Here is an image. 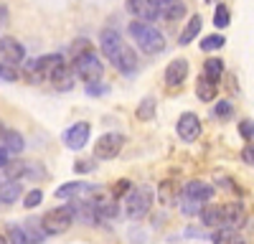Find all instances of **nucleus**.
<instances>
[{"label":"nucleus","instance_id":"1","mask_svg":"<svg viewBox=\"0 0 254 244\" xmlns=\"http://www.w3.org/2000/svg\"><path fill=\"white\" fill-rule=\"evenodd\" d=\"M201 224L206 229H239L247 221V211L239 201H229V203H206L198 214Z\"/></svg>","mask_w":254,"mask_h":244},{"label":"nucleus","instance_id":"2","mask_svg":"<svg viewBox=\"0 0 254 244\" xmlns=\"http://www.w3.org/2000/svg\"><path fill=\"white\" fill-rule=\"evenodd\" d=\"M214 198V186L206 181H188L183 186V193H181V211L193 216V214H201V209L206 203H211Z\"/></svg>","mask_w":254,"mask_h":244},{"label":"nucleus","instance_id":"3","mask_svg":"<svg viewBox=\"0 0 254 244\" xmlns=\"http://www.w3.org/2000/svg\"><path fill=\"white\" fill-rule=\"evenodd\" d=\"M127 31H130V36H132V41L137 44V49L145 51V54H160V51L165 49V38H163V33H160L155 26H150V23H142V20H132V23L127 26Z\"/></svg>","mask_w":254,"mask_h":244},{"label":"nucleus","instance_id":"4","mask_svg":"<svg viewBox=\"0 0 254 244\" xmlns=\"http://www.w3.org/2000/svg\"><path fill=\"white\" fill-rule=\"evenodd\" d=\"M155 201V191L150 186H132L125 196V214L130 219H142L150 214Z\"/></svg>","mask_w":254,"mask_h":244},{"label":"nucleus","instance_id":"5","mask_svg":"<svg viewBox=\"0 0 254 244\" xmlns=\"http://www.w3.org/2000/svg\"><path fill=\"white\" fill-rule=\"evenodd\" d=\"M71 71H74V76H79L81 81H87V84H94V81H99L102 74H104V64L99 61V56L89 49V51H84V54L74 56Z\"/></svg>","mask_w":254,"mask_h":244},{"label":"nucleus","instance_id":"6","mask_svg":"<svg viewBox=\"0 0 254 244\" xmlns=\"http://www.w3.org/2000/svg\"><path fill=\"white\" fill-rule=\"evenodd\" d=\"M64 64V56L61 54H46V56H38V59H31L26 61V76L33 84H41V81L51 79V74Z\"/></svg>","mask_w":254,"mask_h":244},{"label":"nucleus","instance_id":"7","mask_svg":"<svg viewBox=\"0 0 254 244\" xmlns=\"http://www.w3.org/2000/svg\"><path fill=\"white\" fill-rule=\"evenodd\" d=\"M71 224H74V211H71L69 203L66 206H59V209H51V211H46L44 216H41V229H44V234H49V237L69 232Z\"/></svg>","mask_w":254,"mask_h":244},{"label":"nucleus","instance_id":"8","mask_svg":"<svg viewBox=\"0 0 254 244\" xmlns=\"http://www.w3.org/2000/svg\"><path fill=\"white\" fill-rule=\"evenodd\" d=\"M125 145V137L120 132H107V135H102L97 137V145H94V160H112L120 155Z\"/></svg>","mask_w":254,"mask_h":244},{"label":"nucleus","instance_id":"9","mask_svg":"<svg viewBox=\"0 0 254 244\" xmlns=\"http://www.w3.org/2000/svg\"><path fill=\"white\" fill-rule=\"evenodd\" d=\"M125 41H122V36L115 31V28H104L102 33H99V49H102V54L107 56L112 64H117V59L122 56V51H125Z\"/></svg>","mask_w":254,"mask_h":244},{"label":"nucleus","instance_id":"10","mask_svg":"<svg viewBox=\"0 0 254 244\" xmlns=\"http://www.w3.org/2000/svg\"><path fill=\"white\" fill-rule=\"evenodd\" d=\"M26 61V49L15 38H0V64L18 66Z\"/></svg>","mask_w":254,"mask_h":244},{"label":"nucleus","instance_id":"11","mask_svg":"<svg viewBox=\"0 0 254 244\" xmlns=\"http://www.w3.org/2000/svg\"><path fill=\"white\" fill-rule=\"evenodd\" d=\"M201 120L193 115V112H183L181 117H178V125H176V132H178V137L183 140V142H193V140H198L201 137Z\"/></svg>","mask_w":254,"mask_h":244},{"label":"nucleus","instance_id":"12","mask_svg":"<svg viewBox=\"0 0 254 244\" xmlns=\"http://www.w3.org/2000/svg\"><path fill=\"white\" fill-rule=\"evenodd\" d=\"M89 135H92L89 122H76V125H71L66 132H64V145H66L69 150H81L89 142Z\"/></svg>","mask_w":254,"mask_h":244},{"label":"nucleus","instance_id":"13","mask_svg":"<svg viewBox=\"0 0 254 244\" xmlns=\"http://www.w3.org/2000/svg\"><path fill=\"white\" fill-rule=\"evenodd\" d=\"M89 193H94V186L92 183H84V181H71V183H64V186L56 188V198H66V201L89 198Z\"/></svg>","mask_w":254,"mask_h":244},{"label":"nucleus","instance_id":"14","mask_svg":"<svg viewBox=\"0 0 254 244\" xmlns=\"http://www.w3.org/2000/svg\"><path fill=\"white\" fill-rule=\"evenodd\" d=\"M153 5L158 10V18H165V20H181L186 15L183 0H153Z\"/></svg>","mask_w":254,"mask_h":244},{"label":"nucleus","instance_id":"15","mask_svg":"<svg viewBox=\"0 0 254 244\" xmlns=\"http://www.w3.org/2000/svg\"><path fill=\"white\" fill-rule=\"evenodd\" d=\"M127 10H130V15H135V20H142V23L158 20V10L153 5V0H127Z\"/></svg>","mask_w":254,"mask_h":244},{"label":"nucleus","instance_id":"16","mask_svg":"<svg viewBox=\"0 0 254 244\" xmlns=\"http://www.w3.org/2000/svg\"><path fill=\"white\" fill-rule=\"evenodd\" d=\"M188 76V61L186 59H173L171 64L165 66V84L168 87H181Z\"/></svg>","mask_w":254,"mask_h":244},{"label":"nucleus","instance_id":"17","mask_svg":"<svg viewBox=\"0 0 254 244\" xmlns=\"http://www.w3.org/2000/svg\"><path fill=\"white\" fill-rule=\"evenodd\" d=\"M92 206H94L97 219L110 221V219H117V216H120L117 198H110V196H97V198H92Z\"/></svg>","mask_w":254,"mask_h":244},{"label":"nucleus","instance_id":"18","mask_svg":"<svg viewBox=\"0 0 254 244\" xmlns=\"http://www.w3.org/2000/svg\"><path fill=\"white\" fill-rule=\"evenodd\" d=\"M51 84L56 87V89H71L74 87V71H71V66H66V64H61L54 74H51Z\"/></svg>","mask_w":254,"mask_h":244},{"label":"nucleus","instance_id":"19","mask_svg":"<svg viewBox=\"0 0 254 244\" xmlns=\"http://www.w3.org/2000/svg\"><path fill=\"white\" fill-rule=\"evenodd\" d=\"M0 140H3V148H5L8 153H20V150L26 148L23 135L15 132V130H5V127H3V132H0Z\"/></svg>","mask_w":254,"mask_h":244},{"label":"nucleus","instance_id":"20","mask_svg":"<svg viewBox=\"0 0 254 244\" xmlns=\"http://www.w3.org/2000/svg\"><path fill=\"white\" fill-rule=\"evenodd\" d=\"M201 26H203V18H201V15H190V20L186 23V28L181 31L178 44H181V46H188L190 41H193V38L201 33Z\"/></svg>","mask_w":254,"mask_h":244},{"label":"nucleus","instance_id":"21","mask_svg":"<svg viewBox=\"0 0 254 244\" xmlns=\"http://www.w3.org/2000/svg\"><path fill=\"white\" fill-rule=\"evenodd\" d=\"M216 92H219V84L216 81H211L208 76H198V81H196V94H198V99L201 102H211L216 97Z\"/></svg>","mask_w":254,"mask_h":244},{"label":"nucleus","instance_id":"22","mask_svg":"<svg viewBox=\"0 0 254 244\" xmlns=\"http://www.w3.org/2000/svg\"><path fill=\"white\" fill-rule=\"evenodd\" d=\"M211 242L214 244H247V239L237 229H219V232H214Z\"/></svg>","mask_w":254,"mask_h":244},{"label":"nucleus","instance_id":"23","mask_svg":"<svg viewBox=\"0 0 254 244\" xmlns=\"http://www.w3.org/2000/svg\"><path fill=\"white\" fill-rule=\"evenodd\" d=\"M20 183L18 181H8V183H3V188H0V201L5 203V206H10V203H15L18 198H20Z\"/></svg>","mask_w":254,"mask_h":244},{"label":"nucleus","instance_id":"24","mask_svg":"<svg viewBox=\"0 0 254 244\" xmlns=\"http://www.w3.org/2000/svg\"><path fill=\"white\" fill-rule=\"evenodd\" d=\"M221 74H224V61H221L219 56L206 59V64H203V76H208L211 81H216V84H219Z\"/></svg>","mask_w":254,"mask_h":244},{"label":"nucleus","instance_id":"25","mask_svg":"<svg viewBox=\"0 0 254 244\" xmlns=\"http://www.w3.org/2000/svg\"><path fill=\"white\" fill-rule=\"evenodd\" d=\"M153 117H155V97H145L137 105V120L150 122Z\"/></svg>","mask_w":254,"mask_h":244},{"label":"nucleus","instance_id":"26","mask_svg":"<svg viewBox=\"0 0 254 244\" xmlns=\"http://www.w3.org/2000/svg\"><path fill=\"white\" fill-rule=\"evenodd\" d=\"M8 244H31V239H28L23 227H15L13 224V227L8 229Z\"/></svg>","mask_w":254,"mask_h":244},{"label":"nucleus","instance_id":"27","mask_svg":"<svg viewBox=\"0 0 254 244\" xmlns=\"http://www.w3.org/2000/svg\"><path fill=\"white\" fill-rule=\"evenodd\" d=\"M224 44H226V38L216 33V36H206V38L201 41V49H203V51H219Z\"/></svg>","mask_w":254,"mask_h":244},{"label":"nucleus","instance_id":"28","mask_svg":"<svg viewBox=\"0 0 254 244\" xmlns=\"http://www.w3.org/2000/svg\"><path fill=\"white\" fill-rule=\"evenodd\" d=\"M229 20H231V18H229V8H226L224 3H219L216 10H214V26H216V28H226Z\"/></svg>","mask_w":254,"mask_h":244},{"label":"nucleus","instance_id":"29","mask_svg":"<svg viewBox=\"0 0 254 244\" xmlns=\"http://www.w3.org/2000/svg\"><path fill=\"white\" fill-rule=\"evenodd\" d=\"M5 173H8V181H15V178H23V173H26V163L23 160H10L8 166H5Z\"/></svg>","mask_w":254,"mask_h":244},{"label":"nucleus","instance_id":"30","mask_svg":"<svg viewBox=\"0 0 254 244\" xmlns=\"http://www.w3.org/2000/svg\"><path fill=\"white\" fill-rule=\"evenodd\" d=\"M234 115V105L231 102H226V99H219L216 105H214V117H221V120H226V117H231Z\"/></svg>","mask_w":254,"mask_h":244},{"label":"nucleus","instance_id":"31","mask_svg":"<svg viewBox=\"0 0 254 244\" xmlns=\"http://www.w3.org/2000/svg\"><path fill=\"white\" fill-rule=\"evenodd\" d=\"M239 135H242L244 140H252V137H254V122H252V120H242V122H239Z\"/></svg>","mask_w":254,"mask_h":244},{"label":"nucleus","instance_id":"32","mask_svg":"<svg viewBox=\"0 0 254 244\" xmlns=\"http://www.w3.org/2000/svg\"><path fill=\"white\" fill-rule=\"evenodd\" d=\"M94 166H97L94 158L92 160H76L74 163V173H89V171H94Z\"/></svg>","mask_w":254,"mask_h":244},{"label":"nucleus","instance_id":"33","mask_svg":"<svg viewBox=\"0 0 254 244\" xmlns=\"http://www.w3.org/2000/svg\"><path fill=\"white\" fill-rule=\"evenodd\" d=\"M41 198H44V193L36 188V191H31V193L23 198V206H26V209H33V206H38V203H41Z\"/></svg>","mask_w":254,"mask_h":244},{"label":"nucleus","instance_id":"34","mask_svg":"<svg viewBox=\"0 0 254 244\" xmlns=\"http://www.w3.org/2000/svg\"><path fill=\"white\" fill-rule=\"evenodd\" d=\"M0 79H3V81H15V79H18V71H15V66L0 64Z\"/></svg>","mask_w":254,"mask_h":244},{"label":"nucleus","instance_id":"35","mask_svg":"<svg viewBox=\"0 0 254 244\" xmlns=\"http://www.w3.org/2000/svg\"><path fill=\"white\" fill-rule=\"evenodd\" d=\"M242 158H244V163H247V166H254V145H244V150H242Z\"/></svg>","mask_w":254,"mask_h":244},{"label":"nucleus","instance_id":"36","mask_svg":"<svg viewBox=\"0 0 254 244\" xmlns=\"http://www.w3.org/2000/svg\"><path fill=\"white\" fill-rule=\"evenodd\" d=\"M102 92H107V87H102V84H87V94H102Z\"/></svg>","mask_w":254,"mask_h":244},{"label":"nucleus","instance_id":"37","mask_svg":"<svg viewBox=\"0 0 254 244\" xmlns=\"http://www.w3.org/2000/svg\"><path fill=\"white\" fill-rule=\"evenodd\" d=\"M10 160H13V158H10V153H8L5 148H0V168H5Z\"/></svg>","mask_w":254,"mask_h":244},{"label":"nucleus","instance_id":"38","mask_svg":"<svg viewBox=\"0 0 254 244\" xmlns=\"http://www.w3.org/2000/svg\"><path fill=\"white\" fill-rule=\"evenodd\" d=\"M5 15H8V10H5L3 5H0V26H3V23H5V20H8Z\"/></svg>","mask_w":254,"mask_h":244},{"label":"nucleus","instance_id":"39","mask_svg":"<svg viewBox=\"0 0 254 244\" xmlns=\"http://www.w3.org/2000/svg\"><path fill=\"white\" fill-rule=\"evenodd\" d=\"M0 244H8V239H5V237H0Z\"/></svg>","mask_w":254,"mask_h":244},{"label":"nucleus","instance_id":"40","mask_svg":"<svg viewBox=\"0 0 254 244\" xmlns=\"http://www.w3.org/2000/svg\"><path fill=\"white\" fill-rule=\"evenodd\" d=\"M0 188H3V178H0Z\"/></svg>","mask_w":254,"mask_h":244}]
</instances>
